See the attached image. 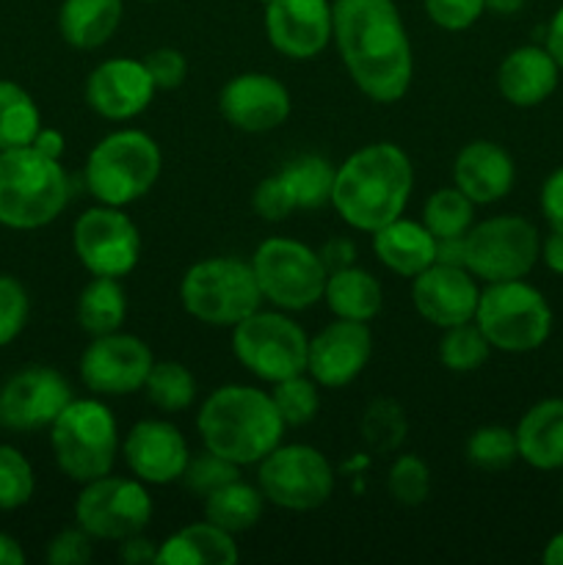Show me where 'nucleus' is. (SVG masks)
Listing matches in <instances>:
<instances>
[{"mask_svg":"<svg viewBox=\"0 0 563 565\" xmlns=\"http://www.w3.org/2000/svg\"><path fill=\"white\" fill-rule=\"evenodd\" d=\"M331 39L362 94L384 105L406 97L414 58L395 0H334Z\"/></svg>","mask_w":563,"mask_h":565,"instance_id":"1","label":"nucleus"},{"mask_svg":"<svg viewBox=\"0 0 563 565\" xmlns=\"http://www.w3.org/2000/svg\"><path fill=\"white\" fill-rule=\"evenodd\" d=\"M414 188V169L397 143L379 141L357 149L337 166L331 207L359 232L381 230L401 218Z\"/></svg>","mask_w":563,"mask_h":565,"instance_id":"2","label":"nucleus"},{"mask_svg":"<svg viewBox=\"0 0 563 565\" xmlns=\"http://www.w3.org/2000/svg\"><path fill=\"white\" fill-rule=\"evenodd\" d=\"M196 428L208 450L237 467L259 463L285 436V423L268 392L246 384L215 390L199 408Z\"/></svg>","mask_w":563,"mask_h":565,"instance_id":"3","label":"nucleus"},{"mask_svg":"<svg viewBox=\"0 0 563 565\" xmlns=\"http://www.w3.org/2000/svg\"><path fill=\"white\" fill-rule=\"evenodd\" d=\"M70 202V180L61 160L33 147L0 149V224L39 230L59 218Z\"/></svg>","mask_w":563,"mask_h":565,"instance_id":"4","label":"nucleus"},{"mask_svg":"<svg viewBox=\"0 0 563 565\" xmlns=\"http://www.w3.org/2000/svg\"><path fill=\"white\" fill-rule=\"evenodd\" d=\"M160 147L141 130H116L88 152L86 188L99 204L125 207L152 191L160 177Z\"/></svg>","mask_w":563,"mask_h":565,"instance_id":"5","label":"nucleus"},{"mask_svg":"<svg viewBox=\"0 0 563 565\" xmlns=\"http://www.w3.org/2000/svg\"><path fill=\"white\" fill-rule=\"evenodd\" d=\"M50 447L55 463L75 483H88L110 475L119 450V428L105 403L86 397L75 401L50 425Z\"/></svg>","mask_w":563,"mask_h":565,"instance_id":"6","label":"nucleus"},{"mask_svg":"<svg viewBox=\"0 0 563 565\" xmlns=\"http://www.w3.org/2000/svg\"><path fill=\"white\" fill-rule=\"evenodd\" d=\"M180 301L191 318L208 326H235L263 303L252 263L210 257L193 263L180 281Z\"/></svg>","mask_w":563,"mask_h":565,"instance_id":"7","label":"nucleus"},{"mask_svg":"<svg viewBox=\"0 0 563 565\" xmlns=\"http://www.w3.org/2000/svg\"><path fill=\"white\" fill-rule=\"evenodd\" d=\"M475 326L497 351L530 353L550 337L552 309L546 298L522 279L491 281L480 290Z\"/></svg>","mask_w":563,"mask_h":565,"instance_id":"8","label":"nucleus"},{"mask_svg":"<svg viewBox=\"0 0 563 565\" xmlns=\"http://www.w3.org/2000/svg\"><path fill=\"white\" fill-rule=\"evenodd\" d=\"M252 270L265 301L285 312L315 307L323 298L329 279L320 254L293 237H268L259 243L252 257Z\"/></svg>","mask_w":563,"mask_h":565,"instance_id":"9","label":"nucleus"},{"mask_svg":"<svg viewBox=\"0 0 563 565\" xmlns=\"http://www.w3.org/2000/svg\"><path fill=\"white\" fill-rule=\"evenodd\" d=\"M309 337L282 312H252L232 326V353L259 381H285L307 373Z\"/></svg>","mask_w":563,"mask_h":565,"instance_id":"10","label":"nucleus"},{"mask_svg":"<svg viewBox=\"0 0 563 565\" xmlns=\"http://www.w3.org/2000/svg\"><path fill=\"white\" fill-rule=\"evenodd\" d=\"M539 254V230L519 215H495L464 235V268L486 285L524 279Z\"/></svg>","mask_w":563,"mask_h":565,"instance_id":"11","label":"nucleus"},{"mask_svg":"<svg viewBox=\"0 0 563 565\" xmlns=\"http://www.w3.org/2000/svg\"><path fill=\"white\" fill-rule=\"evenodd\" d=\"M259 491L285 511H315L334 491L329 458L309 445H279L259 461Z\"/></svg>","mask_w":563,"mask_h":565,"instance_id":"12","label":"nucleus"},{"mask_svg":"<svg viewBox=\"0 0 563 565\" xmlns=\"http://www.w3.org/2000/svg\"><path fill=\"white\" fill-rule=\"evenodd\" d=\"M152 519V497L147 483L127 478H105L83 483L75 500V522L92 539L125 541L147 530Z\"/></svg>","mask_w":563,"mask_h":565,"instance_id":"13","label":"nucleus"},{"mask_svg":"<svg viewBox=\"0 0 563 565\" xmlns=\"http://www.w3.org/2000/svg\"><path fill=\"white\" fill-rule=\"evenodd\" d=\"M72 246L88 274L110 276V279L130 274L141 257L138 226L132 224L130 215L121 213V207H110V204L86 210L75 221Z\"/></svg>","mask_w":563,"mask_h":565,"instance_id":"14","label":"nucleus"},{"mask_svg":"<svg viewBox=\"0 0 563 565\" xmlns=\"http://www.w3.org/2000/svg\"><path fill=\"white\" fill-rule=\"evenodd\" d=\"M152 364L155 356L141 337L110 331V334L94 337L92 345L83 351L81 379L94 395H132L144 390Z\"/></svg>","mask_w":563,"mask_h":565,"instance_id":"15","label":"nucleus"},{"mask_svg":"<svg viewBox=\"0 0 563 565\" xmlns=\"http://www.w3.org/2000/svg\"><path fill=\"white\" fill-rule=\"evenodd\" d=\"M72 386L53 367L20 370L0 390V425L11 430L50 428L61 412L70 406Z\"/></svg>","mask_w":563,"mask_h":565,"instance_id":"16","label":"nucleus"},{"mask_svg":"<svg viewBox=\"0 0 563 565\" xmlns=\"http://www.w3.org/2000/svg\"><path fill=\"white\" fill-rule=\"evenodd\" d=\"M373 353V334L368 323L337 318L309 340L307 373L326 390H340L359 379Z\"/></svg>","mask_w":563,"mask_h":565,"instance_id":"17","label":"nucleus"},{"mask_svg":"<svg viewBox=\"0 0 563 565\" xmlns=\"http://www.w3.org/2000/svg\"><path fill=\"white\" fill-rule=\"evenodd\" d=\"M478 298V279L461 265L434 263L412 279L414 309L436 329H450L475 320Z\"/></svg>","mask_w":563,"mask_h":565,"instance_id":"18","label":"nucleus"},{"mask_svg":"<svg viewBox=\"0 0 563 565\" xmlns=\"http://www.w3.org/2000/svg\"><path fill=\"white\" fill-rule=\"evenodd\" d=\"M265 33L293 61L315 58L331 39L329 0H265Z\"/></svg>","mask_w":563,"mask_h":565,"instance_id":"19","label":"nucleus"},{"mask_svg":"<svg viewBox=\"0 0 563 565\" xmlns=\"http://www.w3.org/2000/svg\"><path fill=\"white\" fill-rule=\"evenodd\" d=\"M221 116L243 132L276 130L290 116V92L265 72H243L226 81L219 97Z\"/></svg>","mask_w":563,"mask_h":565,"instance_id":"20","label":"nucleus"},{"mask_svg":"<svg viewBox=\"0 0 563 565\" xmlns=\"http://www.w3.org/2000/svg\"><path fill=\"white\" fill-rule=\"evenodd\" d=\"M127 469L147 486H169L182 478L188 467V441L180 430L163 419H141L130 428L121 445Z\"/></svg>","mask_w":563,"mask_h":565,"instance_id":"21","label":"nucleus"},{"mask_svg":"<svg viewBox=\"0 0 563 565\" xmlns=\"http://www.w3.org/2000/svg\"><path fill=\"white\" fill-rule=\"evenodd\" d=\"M155 83L144 61L110 58L94 66L86 81V103L97 116L110 121H127L144 114L155 97Z\"/></svg>","mask_w":563,"mask_h":565,"instance_id":"22","label":"nucleus"},{"mask_svg":"<svg viewBox=\"0 0 563 565\" xmlns=\"http://www.w3.org/2000/svg\"><path fill=\"white\" fill-rule=\"evenodd\" d=\"M517 180L513 160L500 143L472 141L458 152L453 163V182L475 204H495L508 196Z\"/></svg>","mask_w":563,"mask_h":565,"instance_id":"23","label":"nucleus"},{"mask_svg":"<svg viewBox=\"0 0 563 565\" xmlns=\"http://www.w3.org/2000/svg\"><path fill=\"white\" fill-rule=\"evenodd\" d=\"M557 61L546 47H517L497 70V88L517 108H535L557 88Z\"/></svg>","mask_w":563,"mask_h":565,"instance_id":"24","label":"nucleus"},{"mask_svg":"<svg viewBox=\"0 0 563 565\" xmlns=\"http://www.w3.org/2000/svg\"><path fill=\"white\" fill-rule=\"evenodd\" d=\"M517 450L524 463L541 472L563 467V397L535 403L517 425Z\"/></svg>","mask_w":563,"mask_h":565,"instance_id":"25","label":"nucleus"},{"mask_svg":"<svg viewBox=\"0 0 563 565\" xmlns=\"http://www.w3.org/2000/svg\"><path fill=\"white\" fill-rule=\"evenodd\" d=\"M373 252L392 274L414 279L436 263V237L417 221L395 218L373 232Z\"/></svg>","mask_w":563,"mask_h":565,"instance_id":"26","label":"nucleus"},{"mask_svg":"<svg viewBox=\"0 0 563 565\" xmlns=\"http://www.w3.org/2000/svg\"><path fill=\"white\" fill-rule=\"evenodd\" d=\"M237 561V544L232 533L215 527L208 519L177 530L158 544V565H232Z\"/></svg>","mask_w":563,"mask_h":565,"instance_id":"27","label":"nucleus"},{"mask_svg":"<svg viewBox=\"0 0 563 565\" xmlns=\"http://www.w3.org/2000/svg\"><path fill=\"white\" fill-rule=\"evenodd\" d=\"M121 22V0H64L59 31L77 50H97L108 42Z\"/></svg>","mask_w":563,"mask_h":565,"instance_id":"28","label":"nucleus"},{"mask_svg":"<svg viewBox=\"0 0 563 565\" xmlns=\"http://www.w3.org/2000/svg\"><path fill=\"white\" fill-rule=\"evenodd\" d=\"M323 298L337 318L359 320V323L373 320L381 312V303H384L379 279L368 270L357 268V265L331 270L329 279H326Z\"/></svg>","mask_w":563,"mask_h":565,"instance_id":"29","label":"nucleus"},{"mask_svg":"<svg viewBox=\"0 0 563 565\" xmlns=\"http://www.w3.org/2000/svg\"><path fill=\"white\" fill-rule=\"evenodd\" d=\"M263 491L241 478L204 497V519L226 533H246L263 516Z\"/></svg>","mask_w":563,"mask_h":565,"instance_id":"30","label":"nucleus"},{"mask_svg":"<svg viewBox=\"0 0 563 565\" xmlns=\"http://www.w3.org/2000/svg\"><path fill=\"white\" fill-rule=\"evenodd\" d=\"M127 318V296L119 279L94 276L77 298V323L86 334L99 337L119 331Z\"/></svg>","mask_w":563,"mask_h":565,"instance_id":"31","label":"nucleus"},{"mask_svg":"<svg viewBox=\"0 0 563 565\" xmlns=\"http://www.w3.org/2000/svg\"><path fill=\"white\" fill-rule=\"evenodd\" d=\"M42 130V114L22 86L0 81V149L31 147Z\"/></svg>","mask_w":563,"mask_h":565,"instance_id":"32","label":"nucleus"},{"mask_svg":"<svg viewBox=\"0 0 563 565\" xmlns=\"http://www.w3.org/2000/svg\"><path fill=\"white\" fill-rule=\"evenodd\" d=\"M279 174L290 185L298 210H320L323 204H331L337 169L320 154H301V158L290 160Z\"/></svg>","mask_w":563,"mask_h":565,"instance_id":"33","label":"nucleus"},{"mask_svg":"<svg viewBox=\"0 0 563 565\" xmlns=\"http://www.w3.org/2000/svg\"><path fill=\"white\" fill-rule=\"evenodd\" d=\"M472 221L475 202L464 196L456 185L431 193L423 207V224L436 241H442V237H464L472 230Z\"/></svg>","mask_w":563,"mask_h":565,"instance_id":"34","label":"nucleus"},{"mask_svg":"<svg viewBox=\"0 0 563 565\" xmlns=\"http://www.w3.org/2000/svg\"><path fill=\"white\" fill-rule=\"evenodd\" d=\"M149 403L166 414L185 412L196 397V379L180 362H155L144 384Z\"/></svg>","mask_w":563,"mask_h":565,"instance_id":"35","label":"nucleus"},{"mask_svg":"<svg viewBox=\"0 0 563 565\" xmlns=\"http://www.w3.org/2000/svg\"><path fill=\"white\" fill-rule=\"evenodd\" d=\"M489 340L475 326V320L445 329L439 342V359L450 373H472L489 359Z\"/></svg>","mask_w":563,"mask_h":565,"instance_id":"36","label":"nucleus"},{"mask_svg":"<svg viewBox=\"0 0 563 565\" xmlns=\"http://www.w3.org/2000/svg\"><path fill=\"white\" fill-rule=\"evenodd\" d=\"M270 401H274L285 428L287 425H290V428H298V425H307L318 417L320 392L312 379L298 373L285 381H276L274 390H270Z\"/></svg>","mask_w":563,"mask_h":565,"instance_id":"37","label":"nucleus"},{"mask_svg":"<svg viewBox=\"0 0 563 565\" xmlns=\"http://www.w3.org/2000/svg\"><path fill=\"white\" fill-rule=\"evenodd\" d=\"M362 439L373 452H392L406 439V414L390 397H379L364 408Z\"/></svg>","mask_w":563,"mask_h":565,"instance_id":"38","label":"nucleus"},{"mask_svg":"<svg viewBox=\"0 0 563 565\" xmlns=\"http://www.w3.org/2000/svg\"><path fill=\"white\" fill-rule=\"evenodd\" d=\"M467 458L478 469H506L519 458L517 434L502 425H484L467 441Z\"/></svg>","mask_w":563,"mask_h":565,"instance_id":"39","label":"nucleus"},{"mask_svg":"<svg viewBox=\"0 0 563 565\" xmlns=\"http://www.w3.org/2000/svg\"><path fill=\"white\" fill-rule=\"evenodd\" d=\"M386 489L403 508H417L431 494V469L419 456H401L386 472Z\"/></svg>","mask_w":563,"mask_h":565,"instance_id":"40","label":"nucleus"},{"mask_svg":"<svg viewBox=\"0 0 563 565\" xmlns=\"http://www.w3.org/2000/svg\"><path fill=\"white\" fill-rule=\"evenodd\" d=\"M36 489V478L22 456L14 447L0 445V508L3 511H17V508L28 505Z\"/></svg>","mask_w":563,"mask_h":565,"instance_id":"41","label":"nucleus"},{"mask_svg":"<svg viewBox=\"0 0 563 565\" xmlns=\"http://www.w3.org/2000/svg\"><path fill=\"white\" fill-rule=\"evenodd\" d=\"M237 469H241L237 463L226 461L224 456H219V452H213L204 447L202 452H196V456L188 458V467H185V472H182L180 480L191 491L208 497L210 491L221 489V486H226V483H232V480L241 478V472H237Z\"/></svg>","mask_w":563,"mask_h":565,"instance_id":"42","label":"nucleus"},{"mask_svg":"<svg viewBox=\"0 0 563 565\" xmlns=\"http://www.w3.org/2000/svg\"><path fill=\"white\" fill-rule=\"evenodd\" d=\"M28 312L31 303L25 287L14 276H0V345H9L20 337L28 323Z\"/></svg>","mask_w":563,"mask_h":565,"instance_id":"43","label":"nucleus"},{"mask_svg":"<svg viewBox=\"0 0 563 565\" xmlns=\"http://www.w3.org/2000/svg\"><path fill=\"white\" fill-rule=\"evenodd\" d=\"M252 207L259 218L285 221L296 213L298 202H296V196H293V191H290V185H287L285 177L274 174V177H265V180L254 188Z\"/></svg>","mask_w":563,"mask_h":565,"instance_id":"44","label":"nucleus"},{"mask_svg":"<svg viewBox=\"0 0 563 565\" xmlns=\"http://www.w3.org/2000/svg\"><path fill=\"white\" fill-rule=\"evenodd\" d=\"M486 11L484 0H425V14L445 31H467Z\"/></svg>","mask_w":563,"mask_h":565,"instance_id":"45","label":"nucleus"},{"mask_svg":"<svg viewBox=\"0 0 563 565\" xmlns=\"http://www.w3.org/2000/svg\"><path fill=\"white\" fill-rule=\"evenodd\" d=\"M144 66H147L149 77H152L158 92H171L180 88L188 77V61L180 50L174 47H158L152 53L144 55Z\"/></svg>","mask_w":563,"mask_h":565,"instance_id":"46","label":"nucleus"},{"mask_svg":"<svg viewBox=\"0 0 563 565\" xmlns=\"http://www.w3.org/2000/svg\"><path fill=\"white\" fill-rule=\"evenodd\" d=\"M92 561V535L86 530H61L47 544L50 565H86Z\"/></svg>","mask_w":563,"mask_h":565,"instance_id":"47","label":"nucleus"},{"mask_svg":"<svg viewBox=\"0 0 563 565\" xmlns=\"http://www.w3.org/2000/svg\"><path fill=\"white\" fill-rule=\"evenodd\" d=\"M541 213L550 221L552 230L563 232V166L552 171L541 188Z\"/></svg>","mask_w":563,"mask_h":565,"instance_id":"48","label":"nucleus"},{"mask_svg":"<svg viewBox=\"0 0 563 565\" xmlns=\"http://www.w3.org/2000/svg\"><path fill=\"white\" fill-rule=\"evenodd\" d=\"M320 259H323L326 270H340V268H348V265H353V259H357V246H353L348 237H331V241H326L323 246H320Z\"/></svg>","mask_w":563,"mask_h":565,"instance_id":"49","label":"nucleus"},{"mask_svg":"<svg viewBox=\"0 0 563 565\" xmlns=\"http://www.w3.org/2000/svg\"><path fill=\"white\" fill-rule=\"evenodd\" d=\"M155 557H158V544L149 539H144L141 533L119 541V561L121 563L144 565V563H155Z\"/></svg>","mask_w":563,"mask_h":565,"instance_id":"50","label":"nucleus"},{"mask_svg":"<svg viewBox=\"0 0 563 565\" xmlns=\"http://www.w3.org/2000/svg\"><path fill=\"white\" fill-rule=\"evenodd\" d=\"M539 257L544 259V265L552 270V274L563 276V232L561 230H552L550 235H546V241L541 243Z\"/></svg>","mask_w":563,"mask_h":565,"instance_id":"51","label":"nucleus"},{"mask_svg":"<svg viewBox=\"0 0 563 565\" xmlns=\"http://www.w3.org/2000/svg\"><path fill=\"white\" fill-rule=\"evenodd\" d=\"M31 147L39 149L42 154H47V158L61 160V154H64V136H61L59 130H53V127H42V130L36 132V138H33Z\"/></svg>","mask_w":563,"mask_h":565,"instance_id":"52","label":"nucleus"},{"mask_svg":"<svg viewBox=\"0 0 563 565\" xmlns=\"http://www.w3.org/2000/svg\"><path fill=\"white\" fill-rule=\"evenodd\" d=\"M436 263L461 265L464 268V237H442V241H436Z\"/></svg>","mask_w":563,"mask_h":565,"instance_id":"53","label":"nucleus"},{"mask_svg":"<svg viewBox=\"0 0 563 565\" xmlns=\"http://www.w3.org/2000/svg\"><path fill=\"white\" fill-rule=\"evenodd\" d=\"M546 50H550L552 58H555L557 66L563 70V6L555 11L550 28H546Z\"/></svg>","mask_w":563,"mask_h":565,"instance_id":"54","label":"nucleus"},{"mask_svg":"<svg viewBox=\"0 0 563 565\" xmlns=\"http://www.w3.org/2000/svg\"><path fill=\"white\" fill-rule=\"evenodd\" d=\"M22 563H25V552H22L20 541L0 533V565H22Z\"/></svg>","mask_w":563,"mask_h":565,"instance_id":"55","label":"nucleus"},{"mask_svg":"<svg viewBox=\"0 0 563 565\" xmlns=\"http://www.w3.org/2000/svg\"><path fill=\"white\" fill-rule=\"evenodd\" d=\"M541 561H544L546 565H563V533L552 535V539L546 541Z\"/></svg>","mask_w":563,"mask_h":565,"instance_id":"56","label":"nucleus"},{"mask_svg":"<svg viewBox=\"0 0 563 565\" xmlns=\"http://www.w3.org/2000/svg\"><path fill=\"white\" fill-rule=\"evenodd\" d=\"M524 3H528V0H484L486 9L495 11V14H502V17L517 14Z\"/></svg>","mask_w":563,"mask_h":565,"instance_id":"57","label":"nucleus"}]
</instances>
